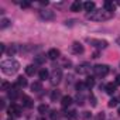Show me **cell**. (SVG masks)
I'll list each match as a JSON object with an SVG mask.
<instances>
[{"mask_svg": "<svg viewBox=\"0 0 120 120\" xmlns=\"http://www.w3.org/2000/svg\"><path fill=\"white\" fill-rule=\"evenodd\" d=\"M112 17H113V13H110L105 9H99L92 13H86V19L92 20V21H106V20H110Z\"/></svg>", "mask_w": 120, "mask_h": 120, "instance_id": "1", "label": "cell"}, {"mask_svg": "<svg viewBox=\"0 0 120 120\" xmlns=\"http://www.w3.org/2000/svg\"><path fill=\"white\" fill-rule=\"evenodd\" d=\"M0 68H2V71L6 74V75H13L16 74L19 69H20V64L16 61V59H6V61L2 62V65H0Z\"/></svg>", "mask_w": 120, "mask_h": 120, "instance_id": "2", "label": "cell"}, {"mask_svg": "<svg viewBox=\"0 0 120 120\" xmlns=\"http://www.w3.org/2000/svg\"><path fill=\"white\" fill-rule=\"evenodd\" d=\"M92 69H93L95 75L99 76V78H105V76L109 74V71H110L109 67H107V65H103V64H102V65H100V64H99V65H95Z\"/></svg>", "mask_w": 120, "mask_h": 120, "instance_id": "3", "label": "cell"}, {"mask_svg": "<svg viewBox=\"0 0 120 120\" xmlns=\"http://www.w3.org/2000/svg\"><path fill=\"white\" fill-rule=\"evenodd\" d=\"M49 81H51L52 85H58L59 82L62 81V71L59 69V68L52 69V72H51V75H49Z\"/></svg>", "mask_w": 120, "mask_h": 120, "instance_id": "4", "label": "cell"}, {"mask_svg": "<svg viewBox=\"0 0 120 120\" xmlns=\"http://www.w3.org/2000/svg\"><path fill=\"white\" fill-rule=\"evenodd\" d=\"M88 42L90 45H93L95 48H98V49H105L109 45L107 41H105V40H95V38H88Z\"/></svg>", "mask_w": 120, "mask_h": 120, "instance_id": "5", "label": "cell"}, {"mask_svg": "<svg viewBox=\"0 0 120 120\" xmlns=\"http://www.w3.org/2000/svg\"><path fill=\"white\" fill-rule=\"evenodd\" d=\"M38 13H40V17H41L42 20H54V19H55V13H54L52 10H45V9H42V10H40Z\"/></svg>", "mask_w": 120, "mask_h": 120, "instance_id": "6", "label": "cell"}, {"mask_svg": "<svg viewBox=\"0 0 120 120\" xmlns=\"http://www.w3.org/2000/svg\"><path fill=\"white\" fill-rule=\"evenodd\" d=\"M7 112H9V114H10L11 117H19V116H21V107L17 106V105H11Z\"/></svg>", "mask_w": 120, "mask_h": 120, "instance_id": "7", "label": "cell"}, {"mask_svg": "<svg viewBox=\"0 0 120 120\" xmlns=\"http://www.w3.org/2000/svg\"><path fill=\"white\" fill-rule=\"evenodd\" d=\"M76 72L79 75H88L90 72V65L89 64H81L76 67Z\"/></svg>", "mask_w": 120, "mask_h": 120, "instance_id": "8", "label": "cell"}, {"mask_svg": "<svg viewBox=\"0 0 120 120\" xmlns=\"http://www.w3.org/2000/svg\"><path fill=\"white\" fill-rule=\"evenodd\" d=\"M27 85H28V82H27V79H26V78H23V76H19V78H17V81H16V83H14V86H16V88H19V89H24Z\"/></svg>", "mask_w": 120, "mask_h": 120, "instance_id": "9", "label": "cell"}, {"mask_svg": "<svg viewBox=\"0 0 120 120\" xmlns=\"http://www.w3.org/2000/svg\"><path fill=\"white\" fill-rule=\"evenodd\" d=\"M59 55H61V52H59V49H56V48H51L47 52V56L49 59H56V58H59Z\"/></svg>", "mask_w": 120, "mask_h": 120, "instance_id": "10", "label": "cell"}, {"mask_svg": "<svg viewBox=\"0 0 120 120\" xmlns=\"http://www.w3.org/2000/svg\"><path fill=\"white\" fill-rule=\"evenodd\" d=\"M71 49H72L74 54H82V52H83V45L79 44V42H72Z\"/></svg>", "mask_w": 120, "mask_h": 120, "instance_id": "11", "label": "cell"}, {"mask_svg": "<svg viewBox=\"0 0 120 120\" xmlns=\"http://www.w3.org/2000/svg\"><path fill=\"white\" fill-rule=\"evenodd\" d=\"M21 103L24 107H33V99L27 95H23L21 96Z\"/></svg>", "mask_w": 120, "mask_h": 120, "instance_id": "12", "label": "cell"}, {"mask_svg": "<svg viewBox=\"0 0 120 120\" xmlns=\"http://www.w3.org/2000/svg\"><path fill=\"white\" fill-rule=\"evenodd\" d=\"M72 102H74V99H72L71 96H62V99H61V105H62L64 109L69 107V106L72 105Z\"/></svg>", "mask_w": 120, "mask_h": 120, "instance_id": "13", "label": "cell"}, {"mask_svg": "<svg viewBox=\"0 0 120 120\" xmlns=\"http://www.w3.org/2000/svg\"><path fill=\"white\" fill-rule=\"evenodd\" d=\"M95 7H96V4H95L93 2H85V3H83V9H85V11H88V13L95 11Z\"/></svg>", "mask_w": 120, "mask_h": 120, "instance_id": "14", "label": "cell"}, {"mask_svg": "<svg viewBox=\"0 0 120 120\" xmlns=\"http://www.w3.org/2000/svg\"><path fill=\"white\" fill-rule=\"evenodd\" d=\"M116 83H107L106 86H105V90H106V93L107 95H113L114 92H116Z\"/></svg>", "mask_w": 120, "mask_h": 120, "instance_id": "15", "label": "cell"}, {"mask_svg": "<svg viewBox=\"0 0 120 120\" xmlns=\"http://www.w3.org/2000/svg\"><path fill=\"white\" fill-rule=\"evenodd\" d=\"M35 72H37L35 65H27V67H26V74H27L28 76H34Z\"/></svg>", "mask_w": 120, "mask_h": 120, "instance_id": "16", "label": "cell"}, {"mask_svg": "<svg viewBox=\"0 0 120 120\" xmlns=\"http://www.w3.org/2000/svg\"><path fill=\"white\" fill-rule=\"evenodd\" d=\"M82 7H83V3H81L79 0H76V2H74V3L71 4V10H72V11H79Z\"/></svg>", "mask_w": 120, "mask_h": 120, "instance_id": "17", "label": "cell"}, {"mask_svg": "<svg viewBox=\"0 0 120 120\" xmlns=\"http://www.w3.org/2000/svg\"><path fill=\"white\" fill-rule=\"evenodd\" d=\"M114 7H116V4L112 3V2H105V4H103V9L107 10V11H110V13L114 11Z\"/></svg>", "mask_w": 120, "mask_h": 120, "instance_id": "18", "label": "cell"}, {"mask_svg": "<svg viewBox=\"0 0 120 120\" xmlns=\"http://www.w3.org/2000/svg\"><path fill=\"white\" fill-rule=\"evenodd\" d=\"M17 51H19V45H17V44H11V45L7 48V54H9L10 56H11V55H14Z\"/></svg>", "mask_w": 120, "mask_h": 120, "instance_id": "19", "label": "cell"}, {"mask_svg": "<svg viewBox=\"0 0 120 120\" xmlns=\"http://www.w3.org/2000/svg\"><path fill=\"white\" fill-rule=\"evenodd\" d=\"M17 96H19V88L13 86V88L9 90V98H10V99H16Z\"/></svg>", "mask_w": 120, "mask_h": 120, "instance_id": "20", "label": "cell"}, {"mask_svg": "<svg viewBox=\"0 0 120 120\" xmlns=\"http://www.w3.org/2000/svg\"><path fill=\"white\" fill-rule=\"evenodd\" d=\"M85 85H86V88H88V89H92V88L95 86V79H93L92 76H88V78H86V81H85Z\"/></svg>", "mask_w": 120, "mask_h": 120, "instance_id": "21", "label": "cell"}, {"mask_svg": "<svg viewBox=\"0 0 120 120\" xmlns=\"http://www.w3.org/2000/svg\"><path fill=\"white\" fill-rule=\"evenodd\" d=\"M31 89H33V92H40V90H42L41 82H34V83H31Z\"/></svg>", "mask_w": 120, "mask_h": 120, "instance_id": "22", "label": "cell"}, {"mask_svg": "<svg viewBox=\"0 0 120 120\" xmlns=\"http://www.w3.org/2000/svg\"><path fill=\"white\" fill-rule=\"evenodd\" d=\"M38 76H40V79H41V81H44V79H47V78L49 76V74H48V71L44 68V69H41V71L38 72Z\"/></svg>", "mask_w": 120, "mask_h": 120, "instance_id": "23", "label": "cell"}, {"mask_svg": "<svg viewBox=\"0 0 120 120\" xmlns=\"http://www.w3.org/2000/svg\"><path fill=\"white\" fill-rule=\"evenodd\" d=\"M9 26H11V23H10V20H9V19H3L2 21H0V28H2V30L7 28Z\"/></svg>", "mask_w": 120, "mask_h": 120, "instance_id": "24", "label": "cell"}, {"mask_svg": "<svg viewBox=\"0 0 120 120\" xmlns=\"http://www.w3.org/2000/svg\"><path fill=\"white\" fill-rule=\"evenodd\" d=\"M59 98H61V92H59V90H52V92H51V100H52V102L58 100Z\"/></svg>", "mask_w": 120, "mask_h": 120, "instance_id": "25", "label": "cell"}, {"mask_svg": "<svg viewBox=\"0 0 120 120\" xmlns=\"http://www.w3.org/2000/svg\"><path fill=\"white\" fill-rule=\"evenodd\" d=\"M48 110H49V107H48L47 105H41V106L38 107V112H40L41 114H45V113H47Z\"/></svg>", "mask_w": 120, "mask_h": 120, "instance_id": "26", "label": "cell"}, {"mask_svg": "<svg viewBox=\"0 0 120 120\" xmlns=\"http://www.w3.org/2000/svg\"><path fill=\"white\" fill-rule=\"evenodd\" d=\"M11 88H13V86H11L9 82H3V83H2V90H6V92H9Z\"/></svg>", "mask_w": 120, "mask_h": 120, "instance_id": "27", "label": "cell"}, {"mask_svg": "<svg viewBox=\"0 0 120 120\" xmlns=\"http://www.w3.org/2000/svg\"><path fill=\"white\" fill-rule=\"evenodd\" d=\"M85 88H86V85H85L83 82H78V83H76V90H78V92H83Z\"/></svg>", "mask_w": 120, "mask_h": 120, "instance_id": "28", "label": "cell"}, {"mask_svg": "<svg viewBox=\"0 0 120 120\" xmlns=\"http://www.w3.org/2000/svg\"><path fill=\"white\" fill-rule=\"evenodd\" d=\"M45 61V55H37L35 56V62L37 64H42Z\"/></svg>", "mask_w": 120, "mask_h": 120, "instance_id": "29", "label": "cell"}, {"mask_svg": "<svg viewBox=\"0 0 120 120\" xmlns=\"http://www.w3.org/2000/svg\"><path fill=\"white\" fill-rule=\"evenodd\" d=\"M117 102H119V100L113 98V99H110V100H109V103H107V105H109V107H114V106L117 105Z\"/></svg>", "mask_w": 120, "mask_h": 120, "instance_id": "30", "label": "cell"}, {"mask_svg": "<svg viewBox=\"0 0 120 120\" xmlns=\"http://www.w3.org/2000/svg\"><path fill=\"white\" fill-rule=\"evenodd\" d=\"M20 6H21L23 9H27V7H30V6H31V3H30V2H21V3H20Z\"/></svg>", "mask_w": 120, "mask_h": 120, "instance_id": "31", "label": "cell"}, {"mask_svg": "<svg viewBox=\"0 0 120 120\" xmlns=\"http://www.w3.org/2000/svg\"><path fill=\"white\" fill-rule=\"evenodd\" d=\"M89 100L92 102V106H96V98H95L92 93H90V96H89Z\"/></svg>", "mask_w": 120, "mask_h": 120, "instance_id": "32", "label": "cell"}, {"mask_svg": "<svg viewBox=\"0 0 120 120\" xmlns=\"http://www.w3.org/2000/svg\"><path fill=\"white\" fill-rule=\"evenodd\" d=\"M51 119H52V120H56V119H58V112H55V110L51 112Z\"/></svg>", "mask_w": 120, "mask_h": 120, "instance_id": "33", "label": "cell"}, {"mask_svg": "<svg viewBox=\"0 0 120 120\" xmlns=\"http://www.w3.org/2000/svg\"><path fill=\"white\" fill-rule=\"evenodd\" d=\"M83 100H85V99H83V96L81 95V96H78V102H76V103H78V105H83Z\"/></svg>", "mask_w": 120, "mask_h": 120, "instance_id": "34", "label": "cell"}, {"mask_svg": "<svg viewBox=\"0 0 120 120\" xmlns=\"http://www.w3.org/2000/svg\"><path fill=\"white\" fill-rule=\"evenodd\" d=\"M6 51V45L4 44H0V52H4Z\"/></svg>", "mask_w": 120, "mask_h": 120, "instance_id": "35", "label": "cell"}, {"mask_svg": "<svg viewBox=\"0 0 120 120\" xmlns=\"http://www.w3.org/2000/svg\"><path fill=\"white\" fill-rule=\"evenodd\" d=\"M116 85H120V75H117L116 76V82H114Z\"/></svg>", "mask_w": 120, "mask_h": 120, "instance_id": "36", "label": "cell"}, {"mask_svg": "<svg viewBox=\"0 0 120 120\" xmlns=\"http://www.w3.org/2000/svg\"><path fill=\"white\" fill-rule=\"evenodd\" d=\"M116 4H117V6H120V2H117V3H116Z\"/></svg>", "mask_w": 120, "mask_h": 120, "instance_id": "37", "label": "cell"}, {"mask_svg": "<svg viewBox=\"0 0 120 120\" xmlns=\"http://www.w3.org/2000/svg\"><path fill=\"white\" fill-rule=\"evenodd\" d=\"M117 42H119V44H120V38H117Z\"/></svg>", "mask_w": 120, "mask_h": 120, "instance_id": "38", "label": "cell"}, {"mask_svg": "<svg viewBox=\"0 0 120 120\" xmlns=\"http://www.w3.org/2000/svg\"><path fill=\"white\" fill-rule=\"evenodd\" d=\"M119 116H120V107H119Z\"/></svg>", "mask_w": 120, "mask_h": 120, "instance_id": "39", "label": "cell"}]
</instances>
